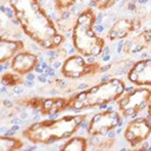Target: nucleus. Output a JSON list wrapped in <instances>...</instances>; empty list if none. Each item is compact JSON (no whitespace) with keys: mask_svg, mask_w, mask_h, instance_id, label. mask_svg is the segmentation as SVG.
Segmentation results:
<instances>
[{"mask_svg":"<svg viewBox=\"0 0 151 151\" xmlns=\"http://www.w3.org/2000/svg\"><path fill=\"white\" fill-rule=\"evenodd\" d=\"M125 92V83L119 78H110L68 97V110L80 111L103 107L116 101Z\"/></svg>","mask_w":151,"mask_h":151,"instance_id":"3","label":"nucleus"},{"mask_svg":"<svg viewBox=\"0 0 151 151\" xmlns=\"http://www.w3.org/2000/svg\"><path fill=\"white\" fill-rule=\"evenodd\" d=\"M52 86L59 93H74L80 87V84L78 83V80L63 77V78H54L52 81Z\"/></svg>","mask_w":151,"mask_h":151,"instance_id":"15","label":"nucleus"},{"mask_svg":"<svg viewBox=\"0 0 151 151\" xmlns=\"http://www.w3.org/2000/svg\"><path fill=\"white\" fill-rule=\"evenodd\" d=\"M39 66V57L29 51H21L11 60V70L18 74L26 76Z\"/></svg>","mask_w":151,"mask_h":151,"instance_id":"12","label":"nucleus"},{"mask_svg":"<svg viewBox=\"0 0 151 151\" xmlns=\"http://www.w3.org/2000/svg\"><path fill=\"white\" fill-rule=\"evenodd\" d=\"M88 149V140L85 137L72 136L60 146V150L64 151H85Z\"/></svg>","mask_w":151,"mask_h":151,"instance_id":"16","label":"nucleus"},{"mask_svg":"<svg viewBox=\"0 0 151 151\" xmlns=\"http://www.w3.org/2000/svg\"><path fill=\"white\" fill-rule=\"evenodd\" d=\"M87 114H66L54 119L38 120L21 131V136L34 145H51L72 137L86 122Z\"/></svg>","mask_w":151,"mask_h":151,"instance_id":"2","label":"nucleus"},{"mask_svg":"<svg viewBox=\"0 0 151 151\" xmlns=\"http://www.w3.org/2000/svg\"><path fill=\"white\" fill-rule=\"evenodd\" d=\"M149 47H151V27H146L126 38L122 45V52L125 55H133Z\"/></svg>","mask_w":151,"mask_h":151,"instance_id":"10","label":"nucleus"},{"mask_svg":"<svg viewBox=\"0 0 151 151\" xmlns=\"http://www.w3.org/2000/svg\"><path fill=\"white\" fill-rule=\"evenodd\" d=\"M146 112H147L149 119H151V99H150V101H149V104H147V106H146Z\"/></svg>","mask_w":151,"mask_h":151,"instance_id":"24","label":"nucleus"},{"mask_svg":"<svg viewBox=\"0 0 151 151\" xmlns=\"http://www.w3.org/2000/svg\"><path fill=\"white\" fill-rule=\"evenodd\" d=\"M76 20H77V17L73 15L72 13H67V11H66V12L59 14L58 19L54 22H55V26H57L58 31L61 34H65V33H67L70 31L72 32L73 26L76 24Z\"/></svg>","mask_w":151,"mask_h":151,"instance_id":"17","label":"nucleus"},{"mask_svg":"<svg viewBox=\"0 0 151 151\" xmlns=\"http://www.w3.org/2000/svg\"><path fill=\"white\" fill-rule=\"evenodd\" d=\"M104 71V67L97 63H88L85 60V57H83L79 53L71 54L66 59H64L61 64V76L68 79L80 80L85 78L97 77Z\"/></svg>","mask_w":151,"mask_h":151,"instance_id":"5","label":"nucleus"},{"mask_svg":"<svg viewBox=\"0 0 151 151\" xmlns=\"http://www.w3.org/2000/svg\"><path fill=\"white\" fill-rule=\"evenodd\" d=\"M151 99V88L147 86H138L123 93L117 99L119 113L125 118L137 117L144 109H146Z\"/></svg>","mask_w":151,"mask_h":151,"instance_id":"6","label":"nucleus"},{"mask_svg":"<svg viewBox=\"0 0 151 151\" xmlns=\"http://www.w3.org/2000/svg\"><path fill=\"white\" fill-rule=\"evenodd\" d=\"M123 134L131 147H140L151 136V119L145 117H133L126 124Z\"/></svg>","mask_w":151,"mask_h":151,"instance_id":"8","label":"nucleus"},{"mask_svg":"<svg viewBox=\"0 0 151 151\" xmlns=\"http://www.w3.org/2000/svg\"><path fill=\"white\" fill-rule=\"evenodd\" d=\"M63 45H64V44H63ZM63 45H60V46H58L55 50H53L55 58L59 59V60H61V59H66V58H67V48L64 47Z\"/></svg>","mask_w":151,"mask_h":151,"instance_id":"23","label":"nucleus"},{"mask_svg":"<svg viewBox=\"0 0 151 151\" xmlns=\"http://www.w3.org/2000/svg\"><path fill=\"white\" fill-rule=\"evenodd\" d=\"M68 110V97H41L38 111L42 116H53Z\"/></svg>","mask_w":151,"mask_h":151,"instance_id":"13","label":"nucleus"},{"mask_svg":"<svg viewBox=\"0 0 151 151\" xmlns=\"http://www.w3.org/2000/svg\"><path fill=\"white\" fill-rule=\"evenodd\" d=\"M150 12H151V11H150Z\"/></svg>","mask_w":151,"mask_h":151,"instance_id":"26","label":"nucleus"},{"mask_svg":"<svg viewBox=\"0 0 151 151\" xmlns=\"http://www.w3.org/2000/svg\"><path fill=\"white\" fill-rule=\"evenodd\" d=\"M24 147V142L20 138L13 136L0 137V151H17Z\"/></svg>","mask_w":151,"mask_h":151,"instance_id":"18","label":"nucleus"},{"mask_svg":"<svg viewBox=\"0 0 151 151\" xmlns=\"http://www.w3.org/2000/svg\"><path fill=\"white\" fill-rule=\"evenodd\" d=\"M122 124V114L114 110H104L93 114L87 123L86 132L92 138L104 137L111 131H114Z\"/></svg>","mask_w":151,"mask_h":151,"instance_id":"7","label":"nucleus"},{"mask_svg":"<svg viewBox=\"0 0 151 151\" xmlns=\"http://www.w3.org/2000/svg\"><path fill=\"white\" fill-rule=\"evenodd\" d=\"M25 44L19 39H11L6 37L0 38V63L4 65L11 61L15 54L24 51Z\"/></svg>","mask_w":151,"mask_h":151,"instance_id":"14","label":"nucleus"},{"mask_svg":"<svg viewBox=\"0 0 151 151\" xmlns=\"http://www.w3.org/2000/svg\"><path fill=\"white\" fill-rule=\"evenodd\" d=\"M97 14L92 7L84 8L78 15L72 29L73 48L85 58H94L103 53L106 44L105 40L97 34L94 26Z\"/></svg>","mask_w":151,"mask_h":151,"instance_id":"4","label":"nucleus"},{"mask_svg":"<svg viewBox=\"0 0 151 151\" xmlns=\"http://www.w3.org/2000/svg\"><path fill=\"white\" fill-rule=\"evenodd\" d=\"M78 0H54V12L57 15L68 11Z\"/></svg>","mask_w":151,"mask_h":151,"instance_id":"20","label":"nucleus"},{"mask_svg":"<svg viewBox=\"0 0 151 151\" xmlns=\"http://www.w3.org/2000/svg\"><path fill=\"white\" fill-rule=\"evenodd\" d=\"M24 76L21 74H18L15 72H4L2 73V77H1V83L4 86L6 87H9V88H13V87H18V86H21L24 84Z\"/></svg>","mask_w":151,"mask_h":151,"instance_id":"19","label":"nucleus"},{"mask_svg":"<svg viewBox=\"0 0 151 151\" xmlns=\"http://www.w3.org/2000/svg\"><path fill=\"white\" fill-rule=\"evenodd\" d=\"M8 5L24 33L41 48L53 51L65 42L40 0H8Z\"/></svg>","mask_w":151,"mask_h":151,"instance_id":"1","label":"nucleus"},{"mask_svg":"<svg viewBox=\"0 0 151 151\" xmlns=\"http://www.w3.org/2000/svg\"><path fill=\"white\" fill-rule=\"evenodd\" d=\"M127 80L137 86H151V59H140L132 64L126 73Z\"/></svg>","mask_w":151,"mask_h":151,"instance_id":"11","label":"nucleus"},{"mask_svg":"<svg viewBox=\"0 0 151 151\" xmlns=\"http://www.w3.org/2000/svg\"><path fill=\"white\" fill-rule=\"evenodd\" d=\"M116 138L111 137V138H105V139H101V140H98V143L94 145L96 149L98 150H111L116 145Z\"/></svg>","mask_w":151,"mask_h":151,"instance_id":"21","label":"nucleus"},{"mask_svg":"<svg viewBox=\"0 0 151 151\" xmlns=\"http://www.w3.org/2000/svg\"><path fill=\"white\" fill-rule=\"evenodd\" d=\"M91 2L94 5L96 8L100 9V11H106L113 6L116 0H91Z\"/></svg>","mask_w":151,"mask_h":151,"instance_id":"22","label":"nucleus"},{"mask_svg":"<svg viewBox=\"0 0 151 151\" xmlns=\"http://www.w3.org/2000/svg\"><path fill=\"white\" fill-rule=\"evenodd\" d=\"M150 54H151V47H150Z\"/></svg>","mask_w":151,"mask_h":151,"instance_id":"25","label":"nucleus"},{"mask_svg":"<svg viewBox=\"0 0 151 151\" xmlns=\"http://www.w3.org/2000/svg\"><path fill=\"white\" fill-rule=\"evenodd\" d=\"M143 24L137 18H119L117 19L106 33L109 41L114 42L129 38L136 31H138Z\"/></svg>","mask_w":151,"mask_h":151,"instance_id":"9","label":"nucleus"}]
</instances>
